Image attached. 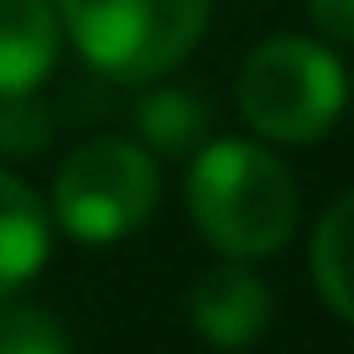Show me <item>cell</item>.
Instances as JSON below:
<instances>
[{
  "mask_svg": "<svg viewBox=\"0 0 354 354\" xmlns=\"http://www.w3.org/2000/svg\"><path fill=\"white\" fill-rule=\"evenodd\" d=\"M0 354H68V333L47 308L0 302Z\"/></svg>",
  "mask_w": 354,
  "mask_h": 354,
  "instance_id": "cell-10",
  "label": "cell"
},
{
  "mask_svg": "<svg viewBox=\"0 0 354 354\" xmlns=\"http://www.w3.org/2000/svg\"><path fill=\"white\" fill-rule=\"evenodd\" d=\"M63 37L115 84L172 73L209 26V0H53Z\"/></svg>",
  "mask_w": 354,
  "mask_h": 354,
  "instance_id": "cell-3",
  "label": "cell"
},
{
  "mask_svg": "<svg viewBox=\"0 0 354 354\" xmlns=\"http://www.w3.org/2000/svg\"><path fill=\"white\" fill-rule=\"evenodd\" d=\"M53 141V115L32 94H0V151L6 156H37Z\"/></svg>",
  "mask_w": 354,
  "mask_h": 354,
  "instance_id": "cell-11",
  "label": "cell"
},
{
  "mask_svg": "<svg viewBox=\"0 0 354 354\" xmlns=\"http://www.w3.org/2000/svg\"><path fill=\"white\" fill-rule=\"evenodd\" d=\"M349 104V73L344 63L302 32L266 37L250 47L234 78V110L266 146H308L339 125Z\"/></svg>",
  "mask_w": 354,
  "mask_h": 354,
  "instance_id": "cell-2",
  "label": "cell"
},
{
  "mask_svg": "<svg viewBox=\"0 0 354 354\" xmlns=\"http://www.w3.org/2000/svg\"><path fill=\"white\" fill-rule=\"evenodd\" d=\"M313 281L318 297L339 313L344 323H354V188L323 209L318 230H313Z\"/></svg>",
  "mask_w": 354,
  "mask_h": 354,
  "instance_id": "cell-9",
  "label": "cell"
},
{
  "mask_svg": "<svg viewBox=\"0 0 354 354\" xmlns=\"http://www.w3.org/2000/svg\"><path fill=\"white\" fill-rule=\"evenodd\" d=\"M308 16L328 42L354 47V0H308Z\"/></svg>",
  "mask_w": 354,
  "mask_h": 354,
  "instance_id": "cell-12",
  "label": "cell"
},
{
  "mask_svg": "<svg viewBox=\"0 0 354 354\" xmlns=\"http://www.w3.org/2000/svg\"><path fill=\"white\" fill-rule=\"evenodd\" d=\"M188 214L224 261H266L297 234L302 193L266 141H203L188 167Z\"/></svg>",
  "mask_w": 354,
  "mask_h": 354,
  "instance_id": "cell-1",
  "label": "cell"
},
{
  "mask_svg": "<svg viewBox=\"0 0 354 354\" xmlns=\"http://www.w3.org/2000/svg\"><path fill=\"white\" fill-rule=\"evenodd\" d=\"M57 53L63 21L53 0H0V94H37Z\"/></svg>",
  "mask_w": 354,
  "mask_h": 354,
  "instance_id": "cell-6",
  "label": "cell"
},
{
  "mask_svg": "<svg viewBox=\"0 0 354 354\" xmlns=\"http://www.w3.org/2000/svg\"><path fill=\"white\" fill-rule=\"evenodd\" d=\"M131 131L151 156H193L209 141V104L193 88H172L151 78V88L131 110Z\"/></svg>",
  "mask_w": 354,
  "mask_h": 354,
  "instance_id": "cell-8",
  "label": "cell"
},
{
  "mask_svg": "<svg viewBox=\"0 0 354 354\" xmlns=\"http://www.w3.org/2000/svg\"><path fill=\"white\" fill-rule=\"evenodd\" d=\"M53 250V214L16 172L0 167V302L16 297Z\"/></svg>",
  "mask_w": 354,
  "mask_h": 354,
  "instance_id": "cell-7",
  "label": "cell"
},
{
  "mask_svg": "<svg viewBox=\"0 0 354 354\" xmlns=\"http://www.w3.org/2000/svg\"><path fill=\"white\" fill-rule=\"evenodd\" d=\"M156 198H162L156 156L136 136H94L63 156L47 214L84 245H115L151 219Z\"/></svg>",
  "mask_w": 354,
  "mask_h": 354,
  "instance_id": "cell-4",
  "label": "cell"
},
{
  "mask_svg": "<svg viewBox=\"0 0 354 354\" xmlns=\"http://www.w3.org/2000/svg\"><path fill=\"white\" fill-rule=\"evenodd\" d=\"M188 318L214 349H250L271 323V287L245 261H219L188 287Z\"/></svg>",
  "mask_w": 354,
  "mask_h": 354,
  "instance_id": "cell-5",
  "label": "cell"
}]
</instances>
